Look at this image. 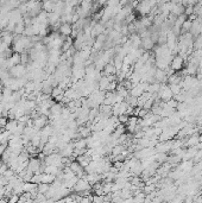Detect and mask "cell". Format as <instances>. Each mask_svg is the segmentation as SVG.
Here are the masks:
<instances>
[{
  "instance_id": "1",
  "label": "cell",
  "mask_w": 202,
  "mask_h": 203,
  "mask_svg": "<svg viewBox=\"0 0 202 203\" xmlns=\"http://www.w3.org/2000/svg\"><path fill=\"white\" fill-rule=\"evenodd\" d=\"M75 191L77 193H82V191H89L91 189V184L85 179V178H79V181L76 182L75 187H74Z\"/></svg>"
},
{
  "instance_id": "2",
  "label": "cell",
  "mask_w": 202,
  "mask_h": 203,
  "mask_svg": "<svg viewBox=\"0 0 202 203\" xmlns=\"http://www.w3.org/2000/svg\"><path fill=\"white\" fill-rule=\"evenodd\" d=\"M34 128H36L37 131H42L46 125H48V116L45 115H40L38 118H36L34 120Z\"/></svg>"
},
{
  "instance_id": "3",
  "label": "cell",
  "mask_w": 202,
  "mask_h": 203,
  "mask_svg": "<svg viewBox=\"0 0 202 203\" xmlns=\"http://www.w3.org/2000/svg\"><path fill=\"white\" fill-rule=\"evenodd\" d=\"M113 114H115V115H123V114H126V112L129 110V108H127V106H126V103H124V102H120V103H115L114 106H113Z\"/></svg>"
},
{
  "instance_id": "4",
  "label": "cell",
  "mask_w": 202,
  "mask_h": 203,
  "mask_svg": "<svg viewBox=\"0 0 202 203\" xmlns=\"http://www.w3.org/2000/svg\"><path fill=\"white\" fill-rule=\"evenodd\" d=\"M60 34L62 36H70L73 34V26L70 24H61L60 26Z\"/></svg>"
},
{
  "instance_id": "5",
  "label": "cell",
  "mask_w": 202,
  "mask_h": 203,
  "mask_svg": "<svg viewBox=\"0 0 202 203\" xmlns=\"http://www.w3.org/2000/svg\"><path fill=\"white\" fill-rule=\"evenodd\" d=\"M50 188V184H44V183H40V184H37V190H38V194H42V195H45L48 193Z\"/></svg>"
},
{
  "instance_id": "6",
  "label": "cell",
  "mask_w": 202,
  "mask_h": 203,
  "mask_svg": "<svg viewBox=\"0 0 202 203\" xmlns=\"http://www.w3.org/2000/svg\"><path fill=\"white\" fill-rule=\"evenodd\" d=\"M183 66V60L181 58V57H175L174 58V61H172V69H175V70H180L181 68Z\"/></svg>"
},
{
  "instance_id": "7",
  "label": "cell",
  "mask_w": 202,
  "mask_h": 203,
  "mask_svg": "<svg viewBox=\"0 0 202 203\" xmlns=\"http://www.w3.org/2000/svg\"><path fill=\"white\" fill-rule=\"evenodd\" d=\"M19 202V196L18 195H12L8 197V203H18Z\"/></svg>"
},
{
  "instance_id": "8",
  "label": "cell",
  "mask_w": 202,
  "mask_h": 203,
  "mask_svg": "<svg viewBox=\"0 0 202 203\" xmlns=\"http://www.w3.org/2000/svg\"><path fill=\"white\" fill-rule=\"evenodd\" d=\"M6 149H7V146H5V145H1V144H0V157L2 156V153L5 152V150H6Z\"/></svg>"
},
{
  "instance_id": "9",
  "label": "cell",
  "mask_w": 202,
  "mask_h": 203,
  "mask_svg": "<svg viewBox=\"0 0 202 203\" xmlns=\"http://www.w3.org/2000/svg\"><path fill=\"white\" fill-rule=\"evenodd\" d=\"M0 203H8V200H6V199H1V200H0Z\"/></svg>"
}]
</instances>
